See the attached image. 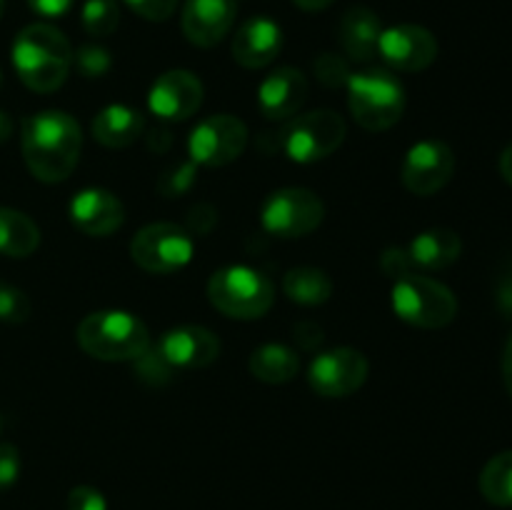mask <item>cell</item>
Returning a JSON list of instances; mask_svg holds the SVG:
<instances>
[{
	"label": "cell",
	"mask_w": 512,
	"mask_h": 510,
	"mask_svg": "<svg viewBox=\"0 0 512 510\" xmlns=\"http://www.w3.org/2000/svg\"><path fill=\"white\" fill-rule=\"evenodd\" d=\"M248 145V125L228 113L200 120L188 138V155L203 168H223L238 160Z\"/></svg>",
	"instance_id": "cell-10"
},
{
	"label": "cell",
	"mask_w": 512,
	"mask_h": 510,
	"mask_svg": "<svg viewBox=\"0 0 512 510\" xmlns=\"http://www.w3.org/2000/svg\"><path fill=\"white\" fill-rule=\"evenodd\" d=\"M28 5L43 18H60L68 13L73 0H28Z\"/></svg>",
	"instance_id": "cell-39"
},
{
	"label": "cell",
	"mask_w": 512,
	"mask_h": 510,
	"mask_svg": "<svg viewBox=\"0 0 512 510\" xmlns=\"http://www.w3.org/2000/svg\"><path fill=\"white\" fill-rule=\"evenodd\" d=\"M20 475V453L15 445L0 443V490L15 485Z\"/></svg>",
	"instance_id": "cell-36"
},
{
	"label": "cell",
	"mask_w": 512,
	"mask_h": 510,
	"mask_svg": "<svg viewBox=\"0 0 512 510\" xmlns=\"http://www.w3.org/2000/svg\"><path fill=\"white\" fill-rule=\"evenodd\" d=\"M75 338L90 358L108 363H133L150 345V333L143 320L125 310H98L85 315Z\"/></svg>",
	"instance_id": "cell-3"
},
{
	"label": "cell",
	"mask_w": 512,
	"mask_h": 510,
	"mask_svg": "<svg viewBox=\"0 0 512 510\" xmlns=\"http://www.w3.org/2000/svg\"><path fill=\"white\" fill-rule=\"evenodd\" d=\"M13 68L35 93H53L68 80L73 48L55 25H25L13 43Z\"/></svg>",
	"instance_id": "cell-2"
},
{
	"label": "cell",
	"mask_w": 512,
	"mask_h": 510,
	"mask_svg": "<svg viewBox=\"0 0 512 510\" xmlns=\"http://www.w3.org/2000/svg\"><path fill=\"white\" fill-rule=\"evenodd\" d=\"M145 118L130 105H108L93 120V138L105 148H128L143 135Z\"/></svg>",
	"instance_id": "cell-22"
},
{
	"label": "cell",
	"mask_w": 512,
	"mask_h": 510,
	"mask_svg": "<svg viewBox=\"0 0 512 510\" xmlns=\"http://www.w3.org/2000/svg\"><path fill=\"white\" fill-rule=\"evenodd\" d=\"M23 158L40 183H63L80 160L83 133L65 110H40L23 120Z\"/></svg>",
	"instance_id": "cell-1"
},
{
	"label": "cell",
	"mask_w": 512,
	"mask_h": 510,
	"mask_svg": "<svg viewBox=\"0 0 512 510\" xmlns=\"http://www.w3.org/2000/svg\"><path fill=\"white\" fill-rule=\"evenodd\" d=\"M238 15V0H185L183 25L185 38L198 48H213L230 33Z\"/></svg>",
	"instance_id": "cell-16"
},
{
	"label": "cell",
	"mask_w": 512,
	"mask_h": 510,
	"mask_svg": "<svg viewBox=\"0 0 512 510\" xmlns=\"http://www.w3.org/2000/svg\"><path fill=\"white\" fill-rule=\"evenodd\" d=\"M30 318V298L15 285L0 280V320L20 325Z\"/></svg>",
	"instance_id": "cell-30"
},
{
	"label": "cell",
	"mask_w": 512,
	"mask_h": 510,
	"mask_svg": "<svg viewBox=\"0 0 512 510\" xmlns=\"http://www.w3.org/2000/svg\"><path fill=\"white\" fill-rule=\"evenodd\" d=\"M68 510H108L103 493L90 485H78L68 493Z\"/></svg>",
	"instance_id": "cell-35"
},
{
	"label": "cell",
	"mask_w": 512,
	"mask_h": 510,
	"mask_svg": "<svg viewBox=\"0 0 512 510\" xmlns=\"http://www.w3.org/2000/svg\"><path fill=\"white\" fill-rule=\"evenodd\" d=\"M500 175L505 178V183L512 185V143L500 155Z\"/></svg>",
	"instance_id": "cell-42"
},
{
	"label": "cell",
	"mask_w": 512,
	"mask_h": 510,
	"mask_svg": "<svg viewBox=\"0 0 512 510\" xmlns=\"http://www.w3.org/2000/svg\"><path fill=\"white\" fill-rule=\"evenodd\" d=\"M208 298L228 318L253 320L270 310L275 300L273 283L248 265H228L215 270L208 283Z\"/></svg>",
	"instance_id": "cell-6"
},
{
	"label": "cell",
	"mask_w": 512,
	"mask_h": 510,
	"mask_svg": "<svg viewBox=\"0 0 512 510\" xmlns=\"http://www.w3.org/2000/svg\"><path fill=\"white\" fill-rule=\"evenodd\" d=\"M248 368L253 378L263 380L270 385L290 383L300 373V358L293 348L280 343L260 345L248 360Z\"/></svg>",
	"instance_id": "cell-23"
},
{
	"label": "cell",
	"mask_w": 512,
	"mask_h": 510,
	"mask_svg": "<svg viewBox=\"0 0 512 510\" xmlns=\"http://www.w3.org/2000/svg\"><path fill=\"white\" fill-rule=\"evenodd\" d=\"M193 235L175 223H150L130 243L135 265L153 275L178 273L193 260Z\"/></svg>",
	"instance_id": "cell-8"
},
{
	"label": "cell",
	"mask_w": 512,
	"mask_h": 510,
	"mask_svg": "<svg viewBox=\"0 0 512 510\" xmlns=\"http://www.w3.org/2000/svg\"><path fill=\"white\" fill-rule=\"evenodd\" d=\"M315 75L323 85L328 88H340V85H348L350 78V68H348V60L340 58L335 53H320L318 60L313 63Z\"/></svg>",
	"instance_id": "cell-32"
},
{
	"label": "cell",
	"mask_w": 512,
	"mask_h": 510,
	"mask_svg": "<svg viewBox=\"0 0 512 510\" xmlns=\"http://www.w3.org/2000/svg\"><path fill=\"white\" fill-rule=\"evenodd\" d=\"M380 33H383V25H380L378 13L365 5L350 8L338 25L340 45L355 63H370L378 55Z\"/></svg>",
	"instance_id": "cell-20"
},
{
	"label": "cell",
	"mask_w": 512,
	"mask_h": 510,
	"mask_svg": "<svg viewBox=\"0 0 512 510\" xmlns=\"http://www.w3.org/2000/svg\"><path fill=\"white\" fill-rule=\"evenodd\" d=\"M195 175H198V165L190 160V163H180L175 168H170L168 173H163V178L158 180V190L165 198H178V195L188 193L195 183Z\"/></svg>",
	"instance_id": "cell-31"
},
{
	"label": "cell",
	"mask_w": 512,
	"mask_h": 510,
	"mask_svg": "<svg viewBox=\"0 0 512 510\" xmlns=\"http://www.w3.org/2000/svg\"><path fill=\"white\" fill-rule=\"evenodd\" d=\"M323 218V200L308 188L275 190L260 210V223L275 238H303L320 228Z\"/></svg>",
	"instance_id": "cell-9"
},
{
	"label": "cell",
	"mask_w": 512,
	"mask_h": 510,
	"mask_svg": "<svg viewBox=\"0 0 512 510\" xmlns=\"http://www.w3.org/2000/svg\"><path fill=\"white\" fill-rule=\"evenodd\" d=\"M3 10H5V0H0V15H3Z\"/></svg>",
	"instance_id": "cell-45"
},
{
	"label": "cell",
	"mask_w": 512,
	"mask_h": 510,
	"mask_svg": "<svg viewBox=\"0 0 512 510\" xmlns=\"http://www.w3.org/2000/svg\"><path fill=\"white\" fill-rule=\"evenodd\" d=\"M155 348L178 373V370L208 368L210 363H215L220 355V340L213 330L203 325H180L160 335Z\"/></svg>",
	"instance_id": "cell-15"
},
{
	"label": "cell",
	"mask_w": 512,
	"mask_h": 510,
	"mask_svg": "<svg viewBox=\"0 0 512 510\" xmlns=\"http://www.w3.org/2000/svg\"><path fill=\"white\" fill-rule=\"evenodd\" d=\"M70 220L75 228L93 238H105L123 228L125 205L115 193L105 188H85L70 200Z\"/></svg>",
	"instance_id": "cell-17"
},
{
	"label": "cell",
	"mask_w": 512,
	"mask_h": 510,
	"mask_svg": "<svg viewBox=\"0 0 512 510\" xmlns=\"http://www.w3.org/2000/svg\"><path fill=\"white\" fill-rule=\"evenodd\" d=\"M308 78L298 68H278L260 83V113L270 120H285L298 113L308 100Z\"/></svg>",
	"instance_id": "cell-19"
},
{
	"label": "cell",
	"mask_w": 512,
	"mask_h": 510,
	"mask_svg": "<svg viewBox=\"0 0 512 510\" xmlns=\"http://www.w3.org/2000/svg\"><path fill=\"white\" fill-rule=\"evenodd\" d=\"M380 268H383V273L388 275V278H393V280L403 278V275L415 273V265H413V260H410L408 250H405V248H388V250H385L383 258H380Z\"/></svg>",
	"instance_id": "cell-34"
},
{
	"label": "cell",
	"mask_w": 512,
	"mask_h": 510,
	"mask_svg": "<svg viewBox=\"0 0 512 510\" xmlns=\"http://www.w3.org/2000/svg\"><path fill=\"white\" fill-rule=\"evenodd\" d=\"M10 135H13V120H10L8 113H3V110H0V143H5Z\"/></svg>",
	"instance_id": "cell-43"
},
{
	"label": "cell",
	"mask_w": 512,
	"mask_h": 510,
	"mask_svg": "<svg viewBox=\"0 0 512 510\" xmlns=\"http://www.w3.org/2000/svg\"><path fill=\"white\" fill-rule=\"evenodd\" d=\"M348 108L360 128L370 133H383L400 123L405 113L403 83L383 68L350 73L348 78Z\"/></svg>",
	"instance_id": "cell-4"
},
{
	"label": "cell",
	"mask_w": 512,
	"mask_h": 510,
	"mask_svg": "<svg viewBox=\"0 0 512 510\" xmlns=\"http://www.w3.org/2000/svg\"><path fill=\"white\" fill-rule=\"evenodd\" d=\"M405 250H408L415 270H443L460 258L463 240L455 230L433 228L415 235Z\"/></svg>",
	"instance_id": "cell-21"
},
{
	"label": "cell",
	"mask_w": 512,
	"mask_h": 510,
	"mask_svg": "<svg viewBox=\"0 0 512 510\" xmlns=\"http://www.w3.org/2000/svg\"><path fill=\"white\" fill-rule=\"evenodd\" d=\"M378 55L393 70L418 73L438 58V40L423 25L400 23L393 28H383L378 40Z\"/></svg>",
	"instance_id": "cell-13"
},
{
	"label": "cell",
	"mask_w": 512,
	"mask_h": 510,
	"mask_svg": "<svg viewBox=\"0 0 512 510\" xmlns=\"http://www.w3.org/2000/svg\"><path fill=\"white\" fill-rule=\"evenodd\" d=\"M40 230L25 213L0 208V255L5 258H28L38 250Z\"/></svg>",
	"instance_id": "cell-24"
},
{
	"label": "cell",
	"mask_w": 512,
	"mask_h": 510,
	"mask_svg": "<svg viewBox=\"0 0 512 510\" xmlns=\"http://www.w3.org/2000/svg\"><path fill=\"white\" fill-rule=\"evenodd\" d=\"M283 50V30L275 20L250 18L238 28L233 38V58L243 68L258 70L273 63Z\"/></svg>",
	"instance_id": "cell-18"
},
{
	"label": "cell",
	"mask_w": 512,
	"mask_h": 510,
	"mask_svg": "<svg viewBox=\"0 0 512 510\" xmlns=\"http://www.w3.org/2000/svg\"><path fill=\"white\" fill-rule=\"evenodd\" d=\"M215 220H218V215H215V210L210 208V205H198V208L190 213V230L188 233H198V235H205L210 228L215 225Z\"/></svg>",
	"instance_id": "cell-38"
},
{
	"label": "cell",
	"mask_w": 512,
	"mask_h": 510,
	"mask_svg": "<svg viewBox=\"0 0 512 510\" xmlns=\"http://www.w3.org/2000/svg\"><path fill=\"white\" fill-rule=\"evenodd\" d=\"M283 290L298 305H323L333 295V280L320 268H293L285 273Z\"/></svg>",
	"instance_id": "cell-25"
},
{
	"label": "cell",
	"mask_w": 512,
	"mask_h": 510,
	"mask_svg": "<svg viewBox=\"0 0 512 510\" xmlns=\"http://www.w3.org/2000/svg\"><path fill=\"white\" fill-rule=\"evenodd\" d=\"M293 335H295V340H298V345L303 350L318 348V345L325 340L323 328H320V325H315V323H310V320H305V323L295 325Z\"/></svg>",
	"instance_id": "cell-37"
},
{
	"label": "cell",
	"mask_w": 512,
	"mask_h": 510,
	"mask_svg": "<svg viewBox=\"0 0 512 510\" xmlns=\"http://www.w3.org/2000/svg\"><path fill=\"white\" fill-rule=\"evenodd\" d=\"M293 3L303 10H323V8H328L333 0H293Z\"/></svg>",
	"instance_id": "cell-44"
},
{
	"label": "cell",
	"mask_w": 512,
	"mask_h": 510,
	"mask_svg": "<svg viewBox=\"0 0 512 510\" xmlns=\"http://www.w3.org/2000/svg\"><path fill=\"white\" fill-rule=\"evenodd\" d=\"M203 83L190 70H168L148 93V108L160 120H188L203 105Z\"/></svg>",
	"instance_id": "cell-14"
},
{
	"label": "cell",
	"mask_w": 512,
	"mask_h": 510,
	"mask_svg": "<svg viewBox=\"0 0 512 510\" xmlns=\"http://www.w3.org/2000/svg\"><path fill=\"white\" fill-rule=\"evenodd\" d=\"M498 308L503 310L508 318H512V273L505 275L500 280V288H498Z\"/></svg>",
	"instance_id": "cell-40"
},
{
	"label": "cell",
	"mask_w": 512,
	"mask_h": 510,
	"mask_svg": "<svg viewBox=\"0 0 512 510\" xmlns=\"http://www.w3.org/2000/svg\"><path fill=\"white\" fill-rule=\"evenodd\" d=\"M390 303L400 320L425 330L445 328L458 315V298L453 295V290L418 273L395 280Z\"/></svg>",
	"instance_id": "cell-5"
},
{
	"label": "cell",
	"mask_w": 512,
	"mask_h": 510,
	"mask_svg": "<svg viewBox=\"0 0 512 510\" xmlns=\"http://www.w3.org/2000/svg\"><path fill=\"white\" fill-rule=\"evenodd\" d=\"M345 133V120L335 110H313L290 120L280 135V148L293 163H318L343 145Z\"/></svg>",
	"instance_id": "cell-7"
},
{
	"label": "cell",
	"mask_w": 512,
	"mask_h": 510,
	"mask_svg": "<svg viewBox=\"0 0 512 510\" xmlns=\"http://www.w3.org/2000/svg\"><path fill=\"white\" fill-rule=\"evenodd\" d=\"M455 173V155L443 140H420L408 150L400 178L415 195H433L450 183Z\"/></svg>",
	"instance_id": "cell-12"
},
{
	"label": "cell",
	"mask_w": 512,
	"mask_h": 510,
	"mask_svg": "<svg viewBox=\"0 0 512 510\" xmlns=\"http://www.w3.org/2000/svg\"><path fill=\"white\" fill-rule=\"evenodd\" d=\"M503 380H505V388H508V393L512 395V335L503 353Z\"/></svg>",
	"instance_id": "cell-41"
},
{
	"label": "cell",
	"mask_w": 512,
	"mask_h": 510,
	"mask_svg": "<svg viewBox=\"0 0 512 510\" xmlns=\"http://www.w3.org/2000/svg\"><path fill=\"white\" fill-rule=\"evenodd\" d=\"M73 65L83 78H103L110 70V65H113V58H110V53L103 45L85 43L73 53Z\"/></svg>",
	"instance_id": "cell-29"
},
{
	"label": "cell",
	"mask_w": 512,
	"mask_h": 510,
	"mask_svg": "<svg viewBox=\"0 0 512 510\" xmlns=\"http://www.w3.org/2000/svg\"><path fill=\"white\" fill-rule=\"evenodd\" d=\"M80 20H83L85 33L93 35V38L113 35L120 23V3L118 0H88L83 5Z\"/></svg>",
	"instance_id": "cell-27"
},
{
	"label": "cell",
	"mask_w": 512,
	"mask_h": 510,
	"mask_svg": "<svg viewBox=\"0 0 512 510\" xmlns=\"http://www.w3.org/2000/svg\"><path fill=\"white\" fill-rule=\"evenodd\" d=\"M480 493L498 508H512V450L493 455L480 473Z\"/></svg>",
	"instance_id": "cell-26"
},
{
	"label": "cell",
	"mask_w": 512,
	"mask_h": 510,
	"mask_svg": "<svg viewBox=\"0 0 512 510\" xmlns=\"http://www.w3.org/2000/svg\"><path fill=\"white\" fill-rule=\"evenodd\" d=\"M123 3L140 18L153 20V23H163L178 8V0H123Z\"/></svg>",
	"instance_id": "cell-33"
},
{
	"label": "cell",
	"mask_w": 512,
	"mask_h": 510,
	"mask_svg": "<svg viewBox=\"0 0 512 510\" xmlns=\"http://www.w3.org/2000/svg\"><path fill=\"white\" fill-rule=\"evenodd\" d=\"M133 363L138 380H143V383L148 385H165L170 383L175 375V370L170 368V363L160 355V350L155 348V345H148V350H145L143 355H138Z\"/></svg>",
	"instance_id": "cell-28"
},
{
	"label": "cell",
	"mask_w": 512,
	"mask_h": 510,
	"mask_svg": "<svg viewBox=\"0 0 512 510\" xmlns=\"http://www.w3.org/2000/svg\"><path fill=\"white\" fill-rule=\"evenodd\" d=\"M368 358L355 348L325 350L310 363L308 383L323 398H345L368 380Z\"/></svg>",
	"instance_id": "cell-11"
}]
</instances>
